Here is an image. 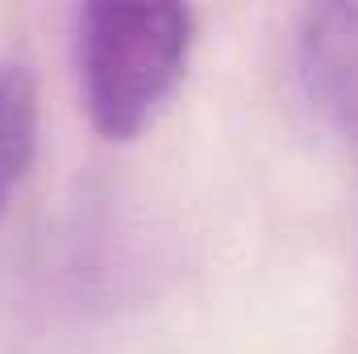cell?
Returning a JSON list of instances; mask_svg holds the SVG:
<instances>
[{
    "mask_svg": "<svg viewBox=\"0 0 358 354\" xmlns=\"http://www.w3.org/2000/svg\"><path fill=\"white\" fill-rule=\"evenodd\" d=\"M196 46L183 4H84L76 13V71L92 125L134 142L176 96Z\"/></svg>",
    "mask_w": 358,
    "mask_h": 354,
    "instance_id": "obj_1",
    "label": "cell"
},
{
    "mask_svg": "<svg viewBox=\"0 0 358 354\" xmlns=\"http://www.w3.org/2000/svg\"><path fill=\"white\" fill-rule=\"evenodd\" d=\"M296 76L308 104L358 142V4H313L296 25Z\"/></svg>",
    "mask_w": 358,
    "mask_h": 354,
    "instance_id": "obj_2",
    "label": "cell"
},
{
    "mask_svg": "<svg viewBox=\"0 0 358 354\" xmlns=\"http://www.w3.org/2000/svg\"><path fill=\"white\" fill-rule=\"evenodd\" d=\"M38 150V88L34 76L0 59V213L8 208L17 183L25 179Z\"/></svg>",
    "mask_w": 358,
    "mask_h": 354,
    "instance_id": "obj_3",
    "label": "cell"
}]
</instances>
